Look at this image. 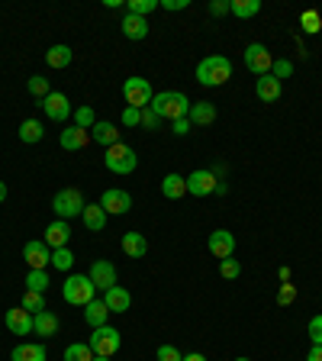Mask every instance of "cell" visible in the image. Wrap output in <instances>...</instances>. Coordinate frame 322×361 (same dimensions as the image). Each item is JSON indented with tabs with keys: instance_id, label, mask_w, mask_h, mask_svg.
I'll return each instance as SVG.
<instances>
[{
	"instance_id": "10",
	"label": "cell",
	"mask_w": 322,
	"mask_h": 361,
	"mask_svg": "<svg viewBox=\"0 0 322 361\" xmlns=\"http://www.w3.org/2000/svg\"><path fill=\"white\" fill-rule=\"evenodd\" d=\"M206 245H210V252H213V258H235V236H232L229 229H216V232H210V239H206Z\"/></svg>"
},
{
	"instance_id": "6",
	"label": "cell",
	"mask_w": 322,
	"mask_h": 361,
	"mask_svg": "<svg viewBox=\"0 0 322 361\" xmlns=\"http://www.w3.org/2000/svg\"><path fill=\"white\" fill-rule=\"evenodd\" d=\"M87 345H91V352H93V355L113 358V355L120 352L123 335H120V329H113V326H100V329H93V333L87 335Z\"/></svg>"
},
{
	"instance_id": "27",
	"label": "cell",
	"mask_w": 322,
	"mask_h": 361,
	"mask_svg": "<svg viewBox=\"0 0 322 361\" xmlns=\"http://www.w3.org/2000/svg\"><path fill=\"white\" fill-rule=\"evenodd\" d=\"M161 194L168 200H181L187 194V177L184 175H165L161 177Z\"/></svg>"
},
{
	"instance_id": "52",
	"label": "cell",
	"mask_w": 322,
	"mask_h": 361,
	"mask_svg": "<svg viewBox=\"0 0 322 361\" xmlns=\"http://www.w3.org/2000/svg\"><path fill=\"white\" fill-rule=\"evenodd\" d=\"M184 361H206V355H200V352H187Z\"/></svg>"
},
{
	"instance_id": "21",
	"label": "cell",
	"mask_w": 322,
	"mask_h": 361,
	"mask_svg": "<svg viewBox=\"0 0 322 361\" xmlns=\"http://www.w3.org/2000/svg\"><path fill=\"white\" fill-rule=\"evenodd\" d=\"M91 139L97 142V146L110 148V146L120 142V130H116L110 120H97V123H93V130H91Z\"/></svg>"
},
{
	"instance_id": "22",
	"label": "cell",
	"mask_w": 322,
	"mask_h": 361,
	"mask_svg": "<svg viewBox=\"0 0 322 361\" xmlns=\"http://www.w3.org/2000/svg\"><path fill=\"white\" fill-rule=\"evenodd\" d=\"M84 323L91 326V329H100V326L110 323V310H107V303L100 300H91V303L84 306Z\"/></svg>"
},
{
	"instance_id": "35",
	"label": "cell",
	"mask_w": 322,
	"mask_h": 361,
	"mask_svg": "<svg viewBox=\"0 0 322 361\" xmlns=\"http://www.w3.org/2000/svg\"><path fill=\"white\" fill-rule=\"evenodd\" d=\"M52 268L55 271H71L74 268V252L64 245V249H52Z\"/></svg>"
},
{
	"instance_id": "48",
	"label": "cell",
	"mask_w": 322,
	"mask_h": 361,
	"mask_svg": "<svg viewBox=\"0 0 322 361\" xmlns=\"http://www.w3.org/2000/svg\"><path fill=\"white\" fill-rule=\"evenodd\" d=\"M193 130V123L187 120V116H181V120H175L171 123V132H175V136H187V132Z\"/></svg>"
},
{
	"instance_id": "53",
	"label": "cell",
	"mask_w": 322,
	"mask_h": 361,
	"mask_svg": "<svg viewBox=\"0 0 322 361\" xmlns=\"http://www.w3.org/2000/svg\"><path fill=\"white\" fill-rule=\"evenodd\" d=\"M103 7H107V10H116V7H123V0H103Z\"/></svg>"
},
{
	"instance_id": "8",
	"label": "cell",
	"mask_w": 322,
	"mask_h": 361,
	"mask_svg": "<svg viewBox=\"0 0 322 361\" xmlns=\"http://www.w3.org/2000/svg\"><path fill=\"white\" fill-rule=\"evenodd\" d=\"M245 68H249L251 74H258V78H265V74H271V68H274V55L267 52V46L251 42V46L245 49Z\"/></svg>"
},
{
	"instance_id": "7",
	"label": "cell",
	"mask_w": 322,
	"mask_h": 361,
	"mask_svg": "<svg viewBox=\"0 0 322 361\" xmlns=\"http://www.w3.org/2000/svg\"><path fill=\"white\" fill-rule=\"evenodd\" d=\"M123 97H126L129 107L145 110L148 103H152V97H155V91H152L148 78H126V84H123Z\"/></svg>"
},
{
	"instance_id": "11",
	"label": "cell",
	"mask_w": 322,
	"mask_h": 361,
	"mask_svg": "<svg viewBox=\"0 0 322 361\" xmlns=\"http://www.w3.org/2000/svg\"><path fill=\"white\" fill-rule=\"evenodd\" d=\"M23 258H26L29 268H42L46 271L52 265V249L46 245V239H29L23 245Z\"/></svg>"
},
{
	"instance_id": "26",
	"label": "cell",
	"mask_w": 322,
	"mask_h": 361,
	"mask_svg": "<svg viewBox=\"0 0 322 361\" xmlns=\"http://www.w3.org/2000/svg\"><path fill=\"white\" fill-rule=\"evenodd\" d=\"M10 361H46V345L39 342H23L10 352Z\"/></svg>"
},
{
	"instance_id": "41",
	"label": "cell",
	"mask_w": 322,
	"mask_h": 361,
	"mask_svg": "<svg viewBox=\"0 0 322 361\" xmlns=\"http://www.w3.org/2000/svg\"><path fill=\"white\" fill-rule=\"evenodd\" d=\"M220 274L226 281H235L242 274V265H239V258H222L220 261Z\"/></svg>"
},
{
	"instance_id": "57",
	"label": "cell",
	"mask_w": 322,
	"mask_h": 361,
	"mask_svg": "<svg viewBox=\"0 0 322 361\" xmlns=\"http://www.w3.org/2000/svg\"><path fill=\"white\" fill-rule=\"evenodd\" d=\"M235 361H251V358H235Z\"/></svg>"
},
{
	"instance_id": "38",
	"label": "cell",
	"mask_w": 322,
	"mask_h": 361,
	"mask_svg": "<svg viewBox=\"0 0 322 361\" xmlns=\"http://www.w3.org/2000/svg\"><path fill=\"white\" fill-rule=\"evenodd\" d=\"M26 91L33 94V97H39V100H46L48 94H52V87H48V78H42V74H33L26 81Z\"/></svg>"
},
{
	"instance_id": "45",
	"label": "cell",
	"mask_w": 322,
	"mask_h": 361,
	"mask_svg": "<svg viewBox=\"0 0 322 361\" xmlns=\"http://www.w3.org/2000/svg\"><path fill=\"white\" fill-rule=\"evenodd\" d=\"M306 333H310V342H313V345H322V313L310 319V326H306Z\"/></svg>"
},
{
	"instance_id": "44",
	"label": "cell",
	"mask_w": 322,
	"mask_h": 361,
	"mask_svg": "<svg viewBox=\"0 0 322 361\" xmlns=\"http://www.w3.org/2000/svg\"><path fill=\"white\" fill-rule=\"evenodd\" d=\"M120 120H123V126H126V130H132V126H142V110H136V107H126Z\"/></svg>"
},
{
	"instance_id": "29",
	"label": "cell",
	"mask_w": 322,
	"mask_h": 361,
	"mask_svg": "<svg viewBox=\"0 0 322 361\" xmlns=\"http://www.w3.org/2000/svg\"><path fill=\"white\" fill-rule=\"evenodd\" d=\"M71 58H74V52H71V46H52L46 52V62H48V68H68L71 65Z\"/></svg>"
},
{
	"instance_id": "47",
	"label": "cell",
	"mask_w": 322,
	"mask_h": 361,
	"mask_svg": "<svg viewBox=\"0 0 322 361\" xmlns=\"http://www.w3.org/2000/svg\"><path fill=\"white\" fill-rule=\"evenodd\" d=\"M210 17H226V13H232V3L229 0H210Z\"/></svg>"
},
{
	"instance_id": "9",
	"label": "cell",
	"mask_w": 322,
	"mask_h": 361,
	"mask_svg": "<svg viewBox=\"0 0 322 361\" xmlns=\"http://www.w3.org/2000/svg\"><path fill=\"white\" fill-rule=\"evenodd\" d=\"M100 206L107 210V216H126L132 210V194L120 191V187H110V191H103Z\"/></svg>"
},
{
	"instance_id": "55",
	"label": "cell",
	"mask_w": 322,
	"mask_h": 361,
	"mask_svg": "<svg viewBox=\"0 0 322 361\" xmlns=\"http://www.w3.org/2000/svg\"><path fill=\"white\" fill-rule=\"evenodd\" d=\"M0 204H7V184L0 181Z\"/></svg>"
},
{
	"instance_id": "51",
	"label": "cell",
	"mask_w": 322,
	"mask_h": 361,
	"mask_svg": "<svg viewBox=\"0 0 322 361\" xmlns=\"http://www.w3.org/2000/svg\"><path fill=\"white\" fill-rule=\"evenodd\" d=\"M277 278H280V284H287V281H290V268H287V265H284V268L277 271Z\"/></svg>"
},
{
	"instance_id": "33",
	"label": "cell",
	"mask_w": 322,
	"mask_h": 361,
	"mask_svg": "<svg viewBox=\"0 0 322 361\" xmlns=\"http://www.w3.org/2000/svg\"><path fill=\"white\" fill-rule=\"evenodd\" d=\"M155 10H161V3H158V0H129V3H126V13H132V17H142V19H145L148 13H155Z\"/></svg>"
},
{
	"instance_id": "12",
	"label": "cell",
	"mask_w": 322,
	"mask_h": 361,
	"mask_svg": "<svg viewBox=\"0 0 322 361\" xmlns=\"http://www.w3.org/2000/svg\"><path fill=\"white\" fill-rule=\"evenodd\" d=\"M216 191V175L206 171V168H197L187 175V194L190 197H210Z\"/></svg>"
},
{
	"instance_id": "5",
	"label": "cell",
	"mask_w": 322,
	"mask_h": 361,
	"mask_svg": "<svg viewBox=\"0 0 322 361\" xmlns=\"http://www.w3.org/2000/svg\"><path fill=\"white\" fill-rule=\"evenodd\" d=\"M103 165L110 168L113 175H132L138 168V155L136 148H129L126 142H116V146H110L103 152Z\"/></svg>"
},
{
	"instance_id": "17",
	"label": "cell",
	"mask_w": 322,
	"mask_h": 361,
	"mask_svg": "<svg viewBox=\"0 0 322 361\" xmlns=\"http://www.w3.org/2000/svg\"><path fill=\"white\" fill-rule=\"evenodd\" d=\"M42 239H46L48 249H64V245H68V239H71V226H68L64 220L48 222V226H46V236H42Z\"/></svg>"
},
{
	"instance_id": "1",
	"label": "cell",
	"mask_w": 322,
	"mask_h": 361,
	"mask_svg": "<svg viewBox=\"0 0 322 361\" xmlns=\"http://www.w3.org/2000/svg\"><path fill=\"white\" fill-rule=\"evenodd\" d=\"M232 78V62L226 55H206L197 65V81L203 87H222Z\"/></svg>"
},
{
	"instance_id": "28",
	"label": "cell",
	"mask_w": 322,
	"mask_h": 361,
	"mask_svg": "<svg viewBox=\"0 0 322 361\" xmlns=\"http://www.w3.org/2000/svg\"><path fill=\"white\" fill-rule=\"evenodd\" d=\"M81 216H84V226L91 232H103V226H107V210L100 204H87Z\"/></svg>"
},
{
	"instance_id": "23",
	"label": "cell",
	"mask_w": 322,
	"mask_h": 361,
	"mask_svg": "<svg viewBox=\"0 0 322 361\" xmlns=\"http://www.w3.org/2000/svg\"><path fill=\"white\" fill-rule=\"evenodd\" d=\"M120 29H123V36L126 39H132V42H142V39L148 36V19H142V17H132V13H126L123 17V23H120Z\"/></svg>"
},
{
	"instance_id": "4",
	"label": "cell",
	"mask_w": 322,
	"mask_h": 361,
	"mask_svg": "<svg viewBox=\"0 0 322 361\" xmlns=\"http://www.w3.org/2000/svg\"><path fill=\"white\" fill-rule=\"evenodd\" d=\"M84 206H87V200H84V194L78 187H62V191L52 197V210H55V216L64 222L74 220V216H81Z\"/></svg>"
},
{
	"instance_id": "24",
	"label": "cell",
	"mask_w": 322,
	"mask_h": 361,
	"mask_svg": "<svg viewBox=\"0 0 322 361\" xmlns=\"http://www.w3.org/2000/svg\"><path fill=\"white\" fill-rule=\"evenodd\" d=\"M33 333L42 335V339H52V335H58V316L52 313V310H42V313L33 316Z\"/></svg>"
},
{
	"instance_id": "18",
	"label": "cell",
	"mask_w": 322,
	"mask_h": 361,
	"mask_svg": "<svg viewBox=\"0 0 322 361\" xmlns=\"http://www.w3.org/2000/svg\"><path fill=\"white\" fill-rule=\"evenodd\" d=\"M7 329L13 335H29L33 333V313L17 306V310H7Z\"/></svg>"
},
{
	"instance_id": "31",
	"label": "cell",
	"mask_w": 322,
	"mask_h": 361,
	"mask_svg": "<svg viewBox=\"0 0 322 361\" xmlns=\"http://www.w3.org/2000/svg\"><path fill=\"white\" fill-rule=\"evenodd\" d=\"M48 284H52V278H48V271H42V268H29V274H26V290L46 294Z\"/></svg>"
},
{
	"instance_id": "49",
	"label": "cell",
	"mask_w": 322,
	"mask_h": 361,
	"mask_svg": "<svg viewBox=\"0 0 322 361\" xmlns=\"http://www.w3.org/2000/svg\"><path fill=\"white\" fill-rule=\"evenodd\" d=\"M158 3H161V10H171V13L190 7V0H158Z\"/></svg>"
},
{
	"instance_id": "42",
	"label": "cell",
	"mask_w": 322,
	"mask_h": 361,
	"mask_svg": "<svg viewBox=\"0 0 322 361\" xmlns=\"http://www.w3.org/2000/svg\"><path fill=\"white\" fill-rule=\"evenodd\" d=\"M277 303L280 306H290V303H296V284H280V290H277Z\"/></svg>"
},
{
	"instance_id": "37",
	"label": "cell",
	"mask_w": 322,
	"mask_h": 361,
	"mask_svg": "<svg viewBox=\"0 0 322 361\" xmlns=\"http://www.w3.org/2000/svg\"><path fill=\"white\" fill-rule=\"evenodd\" d=\"M300 29H303L306 36H316L322 29V17L316 10H303V13H300Z\"/></svg>"
},
{
	"instance_id": "2",
	"label": "cell",
	"mask_w": 322,
	"mask_h": 361,
	"mask_svg": "<svg viewBox=\"0 0 322 361\" xmlns=\"http://www.w3.org/2000/svg\"><path fill=\"white\" fill-rule=\"evenodd\" d=\"M148 107H152V110H155L161 120H171V123L190 113V100H187L181 91H161V94H155Z\"/></svg>"
},
{
	"instance_id": "34",
	"label": "cell",
	"mask_w": 322,
	"mask_h": 361,
	"mask_svg": "<svg viewBox=\"0 0 322 361\" xmlns=\"http://www.w3.org/2000/svg\"><path fill=\"white\" fill-rule=\"evenodd\" d=\"M71 116H74V126H78V130H87V132H91L93 123H97V113H93V107H87V103H84V107H78Z\"/></svg>"
},
{
	"instance_id": "15",
	"label": "cell",
	"mask_w": 322,
	"mask_h": 361,
	"mask_svg": "<svg viewBox=\"0 0 322 361\" xmlns=\"http://www.w3.org/2000/svg\"><path fill=\"white\" fill-rule=\"evenodd\" d=\"M255 94H258V100L274 103V100H280V94H284V84L277 81L274 74H265V78H258V81H255Z\"/></svg>"
},
{
	"instance_id": "20",
	"label": "cell",
	"mask_w": 322,
	"mask_h": 361,
	"mask_svg": "<svg viewBox=\"0 0 322 361\" xmlns=\"http://www.w3.org/2000/svg\"><path fill=\"white\" fill-rule=\"evenodd\" d=\"M120 245H123V252H126L129 258H145V252H148V239L142 236V232H136V229L123 232Z\"/></svg>"
},
{
	"instance_id": "56",
	"label": "cell",
	"mask_w": 322,
	"mask_h": 361,
	"mask_svg": "<svg viewBox=\"0 0 322 361\" xmlns=\"http://www.w3.org/2000/svg\"><path fill=\"white\" fill-rule=\"evenodd\" d=\"M93 361H110V358H103V355H93Z\"/></svg>"
},
{
	"instance_id": "19",
	"label": "cell",
	"mask_w": 322,
	"mask_h": 361,
	"mask_svg": "<svg viewBox=\"0 0 322 361\" xmlns=\"http://www.w3.org/2000/svg\"><path fill=\"white\" fill-rule=\"evenodd\" d=\"M103 303H107L110 313H129V306H132V294L116 284V288H110L107 294H103Z\"/></svg>"
},
{
	"instance_id": "40",
	"label": "cell",
	"mask_w": 322,
	"mask_h": 361,
	"mask_svg": "<svg viewBox=\"0 0 322 361\" xmlns=\"http://www.w3.org/2000/svg\"><path fill=\"white\" fill-rule=\"evenodd\" d=\"M271 74H274L277 81L284 84V78H294V62H290V58H274V68H271Z\"/></svg>"
},
{
	"instance_id": "13",
	"label": "cell",
	"mask_w": 322,
	"mask_h": 361,
	"mask_svg": "<svg viewBox=\"0 0 322 361\" xmlns=\"http://www.w3.org/2000/svg\"><path fill=\"white\" fill-rule=\"evenodd\" d=\"M87 278H91V281H93V288L103 290V294H107L110 288H116V268H113L110 261H103V258L93 261L91 271H87Z\"/></svg>"
},
{
	"instance_id": "25",
	"label": "cell",
	"mask_w": 322,
	"mask_h": 361,
	"mask_svg": "<svg viewBox=\"0 0 322 361\" xmlns=\"http://www.w3.org/2000/svg\"><path fill=\"white\" fill-rule=\"evenodd\" d=\"M187 120H190L193 126H210V123L216 120V107H213L210 100H193Z\"/></svg>"
},
{
	"instance_id": "36",
	"label": "cell",
	"mask_w": 322,
	"mask_h": 361,
	"mask_svg": "<svg viewBox=\"0 0 322 361\" xmlns=\"http://www.w3.org/2000/svg\"><path fill=\"white\" fill-rule=\"evenodd\" d=\"M64 361H93V352L87 342H71L64 349Z\"/></svg>"
},
{
	"instance_id": "39",
	"label": "cell",
	"mask_w": 322,
	"mask_h": 361,
	"mask_svg": "<svg viewBox=\"0 0 322 361\" xmlns=\"http://www.w3.org/2000/svg\"><path fill=\"white\" fill-rule=\"evenodd\" d=\"M23 310H29V313L36 316V313H42V310H46V294H36V290H26V294H23Z\"/></svg>"
},
{
	"instance_id": "43",
	"label": "cell",
	"mask_w": 322,
	"mask_h": 361,
	"mask_svg": "<svg viewBox=\"0 0 322 361\" xmlns=\"http://www.w3.org/2000/svg\"><path fill=\"white\" fill-rule=\"evenodd\" d=\"M158 126H161V116H158V113L152 110V107H145V110H142V130L155 132Z\"/></svg>"
},
{
	"instance_id": "46",
	"label": "cell",
	"mask_w": 322,
	"mask_h": 361,
	"mask_svg": "<svg viewBox=\"0 0 322 361\" xmlns=\"http://www.w3.org/2000/svg\"><path fill=\"white\" fill-rule=\"evenodd\" d=\"M158 361H184V355L175 345H158Z\"/></svg>"
},
{
	"instance_id": "32",
	"label": "cell",
	"mask_w": 322,
	"mask_h": 361,
	"mask_svg": "<svg viewBox=\"0 0 322 361\" xmlns=\"http://www.w3.org/2000/svg\"><path fill=\"white\" fill-rule=\"evenodd\" d=\"M229 3H232V13L239 19H249L261 13V0H229Z\"/></svg>"
},
{
	"instance_id": "50",
	"label": "cell",
	"mask_w": 322,
	"mask_h": 361,
	"mask_svg": "<svg viewBox=\"0 0 322 361\" xmlns=\"http://www.w3.org/2000/svg\"><path fill=\"white\" fill-rule=\"evenodd\" d=\"M306 361H322V345H313L310 355H306Z\"/></svg>"
},
{
	"instance_id": "14",
	"label": "cell",
	"mask_w": 322,
	"mask_h": 361,
	"mask_svg": "<svg viewBox=\"0 0 322 361\" xmlns=\"http://www.w3.org/2000/svg\"><path fill=\"white\" fill-rule=\"evenodd\" d=\"M42 110H46L48 120H55V123H64L74 113L71 110V100H68L64 94H58V91H52L46 100H42Z\"/></svg>"
},
{
	"instance_id": "3",
	"label": "cell",
	"mask_w": 322,
	"mask_h": 361,
	"mask_svg": "<svg viewBox=\"0 0 322 361\" xmlns=\"http://www.w3.org/2000/svg\"><path fill=\"white\" fill-rule=\"evenodd\" d=\"M62 297L71 306H87L91 300H97V288L87 274H68V281L62 284Z\"/></svg>"
},
{
	"instance_id": "54",
	"label": "cell",
	"mask_w": 322,
	"mask_h": 361,
	"mask_svg": "<svg viewBox=\"0 0 322 361\" xmlns=\"http://www.w3.org/2000/svg\"><path fill=\"white\" fill-rule=\"evenodd\" d=\"M216 194H229V184L226 181H216Z\"/></svg>"
},
{
	"instance_id": "16",
	"label": "cell",
	"mask_w": 322,
	"mask_h": 361,
	"mask_svg": "<svg viewBox=\"0 0 322 361\" xmlns=\"http://www.w3.org/2000/svg\"><path fill=\"white\" fill-rule=\"evenodd\" d=\"M87 142H91V132L78 130V126H68V130H62V136H58V146H62L64 152H81V148H87Z\"/></svg>"
},
{
	"instance_id": "30",
	"label": "cell",
	"mask_w": 322,
	"mask_h": 361,
	"mask_svg": "<svg viewBox=\"0 0 322 361\" xmlns=\"http://www.w3.org/2000/svg\"><path fill=\"white\" fill-rule=\"evenodd\" d=\"M42 136H46V126H42L39 120H23V123H19V139L26 142V146L42 142Z\"/></svg>"
}]
</instances>
